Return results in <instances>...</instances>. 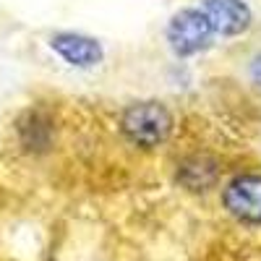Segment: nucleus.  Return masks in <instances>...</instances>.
Segmentation results:
<instances>
[{
	"label": "nucleus",
	"instance_id": "20e7f679",
	"mask_svg": "<svg viewBox=\"0 0 261 261\" xmlns=\"http://www.w3.org/2000/svg\"><path fill=\"white\" fill-rule=\"evenodd\" d=\"M50 50L71 68L89 71L102 63L105 47L97 37L81 34V32H55L50 37Z\"/></svg>",
	"mask_w": 261,
	"mask_h": 261
},
{
	"label": "nucleus",
	"instance_id": "f03ea898",
	"mask_svg": "<svg viewBox=\"0 0 261 261\" xmlns=\"http://www.w3.org/2000/svg\"><path fill=\"white\" fill-rule=\"evenodd\" d=\"M165 37L175 58H193L212 47L217 32L201 8H180L167 21Z\"/></svg>",
	"mask_w": 261,
	"mask_h": 261
},
{
	"label": "nucleus",
	"instance_id": "0eeeda50",
	"mask_svg": "<svg viewBox=\"0 0 261 261\" xmlns=\"http://www.w3.org/2000/svg\"><path fill=\"white\" fill-rule=\"evenodd\" d=\"M18 141L29 151H45L53 144V120L42 110H29L16 125Z\"/></svg>",
	"mask_w": 261,
	"mask_h": 261
},
{
	"label": "nucleus",
	"instance_id": "39448f33",
	"mask_svg": "<svg viewBox=\"0 0 261 261\" xmlns=\"http://www.w3.org/2000/svg\"><path fill=\"white\" fill-rule=\"evenodd\" d=\"M201 11L209 16L217 37H238L251 29L253 13L243 0H204Z\"/></svg>",
	"mask_w": 261,
	"mask_h": 261
},
{
	"label": "nucleus",
	"instance_id": "423d86ee",
	"mask_svg": "<svg viewBox=\"0 0 261 261\" xmlns=\"http://www.w3.org/2000/svg\"><path fill=\"white\" fill-rule=\"evenodd\" d=\"M178 180L188 188V191H209L220 180V162L217 157H212L209 151H196L188 154L180 165H178Z\"/></svg>",
	"mask_w": 261,
	"mask_h": 261
},
{
	"label": "nucleus",
	"instance_id": "f257e3e1",
	"mask_svg": "<svg viewBox=\"0 0 261 261\" xmlns=\"http://www.w3.org/2000/svg\"><path fill=\"white\" fill-rule=\"evenodd\" d=\"M175 128V118L160 99H141L130 102L120 113V134L130 146L139 149H157L162 146Z\"/></svg>",
	"mask_w": 261,
	"mask_h": 261
},
{
	"label": "nucleus",
	"instance_id": "7ed1b4c3",
	"mask_svg": "<svg viewBox=\"0 0 261 261\" xmlns=\"http://www.w3.org/2000/svg\"><path fill=\"white\" fill-rule=\"evenodd\" d=\"M222 204L238 222L261 225V172H241L227 180Z\"/></svg>",
	"mask_w": 261,
	"mask_h": 261
},
{
	"label": "nucleus",
	"instance_id": "6e6552de",
	"mask_svg": "<svg viewBox=\"0 0 261 261\" xmlns=\"http://www.w3.org/2000/svg\"><path fill=\"white\" fill-rule=\"evenodd\" d=\"M251 76H253V81L256 84H261V53L253 58V63H251Z\"/></svg>",
	"mask_w": 261,
	"mask_h": 261
}]
</instances>
